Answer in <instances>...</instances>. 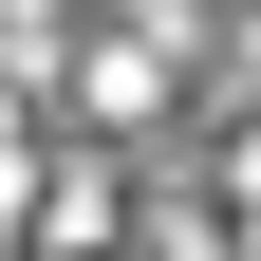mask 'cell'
I'll return each instance as SVG.
<instances>
[{"mask_svg": "<svg viewBox=\"0 0 261 261\" xmlns=\"http://www.w3.org/2000/svg\"><path fill=\"white\" fill-rule=\"evenodd\" d=\"M75 112L93 130H112V112H168V19H130V38L93 19V38H75Z\"/></svg>", "mask_w": 261, "mask_h": 261, "instance_id": "6da1fadb", "label": "cell"}]
</instances>
